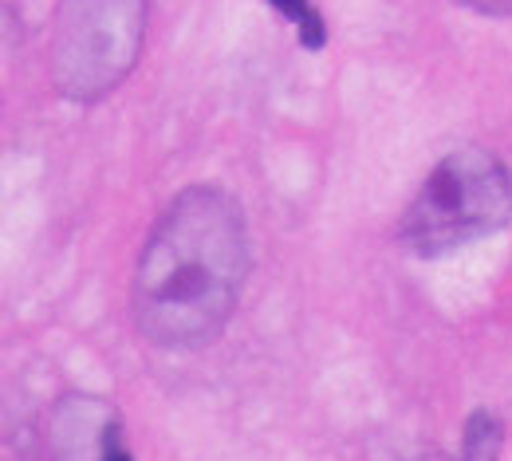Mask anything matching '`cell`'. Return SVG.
Here are the masks:
<instances>
[{"mask_svg":"<svg viewBox=\"0 0 512 461\" xmlns=\"http://www.w3.org/2000/svg\"><path fill=\"white\" fill-rule=\"evenodd\" d=\"M249 225L221 186H190L154 221L130 284L142 339L166 351L213 343L249 280Z\"/></svg>","mask_w":512,"mask_h":461,"instance_id":"6da1fadb","label":"cell"},{"mask_svg":"<svg viewBox=\"0 0 512 461\" xmlns=\"http://www.w3.org/2000/svg\"><path fill=\"white\" fill-rule=\"evenodd\" d=\"M512 221V170L489 150L446 154L402 213V245L414 257H449Z\"/></svg>","mask_w":512,"mask_h":461,"instance_id":"7a4b0ae2","label":"cell"},{"mask_svg":"<svg viewBox=\"0 0 512 461\" xmlns=\"http://www.w3.org/2000/svg\"><path fill=\"white\" fill-rule=\"evenodd\" d=\"M146 0H60L52 20V83L71 103H95L127 79L146 44Z\"/></svg>","mask_w":512,"mask_h":461,"instance_id":"3957f363","label":"cell"},{"mask_svg":"<svg viewBox=\"0 0 512 461\" xmlns=\"http://www.w3.org/2000/svg\"><path fill=\"white\" fill-rule=\"evenodd\" d=\"M48 438L56 461H134L119 410L95 395L60 398Z\"/></svg>","mask_w":512,"mask_h":461,"instance_id":"277c9868","label":"cell"},{"mask_svg":"<svg viewBox=\"0 0 512 461\" xmlns=\"http://www.w3.org/2000/svg\"><path fill=\"white\" fill-rule=\"evenodd\" d=\"M505 426L489 410H473L461 430V461H501Z\"/></svg>","mask_w":512,"mask_h":461,"instance_id":"5b68a950","label":"cell"},{"mask_svg":"<svg viewBox=\"0 0 512 461\" xmlns=\"http://www.w3.org/2000/svg\"><path fill=\"white\" fill-rule=\"evenodd\" d=\"M268 4L296 28V36H300V44L308 52H320L323 44H327V24H323L320 8L312 0H268Z\"/></svg>","mask_w":512,"mask_h":461,"instance_id":"8992f818","label":"cell"},{"mask_svg":"<svg viewBox=\"0 0 512 461\" xmlns=\"http://www.w3.org/2000/svg\"><path fill=\"white\" fill-rule=\"evenodd\" d=\"M461 8H473L481 16H512V0H457Z\"/></svg>","mask_w":512,"mask_h":461,"instance_id":"52a82bcc","label":"cell"}]
</instances>
